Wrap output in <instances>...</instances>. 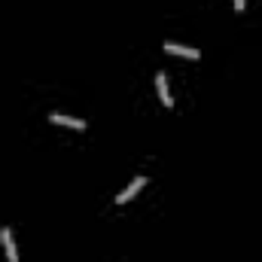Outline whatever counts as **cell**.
Returning a JSON list of instances; mask_svg holds the SVG:
<instances>
[{
    "label": "cell",
    "instance_id": "obj_1",
    "mask_svg": "<svg viewBox=\"0 0 262 262\" xmlns=\"http://www.w3.org/2000/svg\"><path fill=\"white\" fill-rule=\"evenodd\" d=\"M165 52H171V55H180V58H201V52H198L195 46H183V43H165Z\"/></svg>",
    "mask_w": 262,
    "mask_h": 262
},
{
    "label": "cell",
    "instance_id": "obj_2",
    "mask_svg": "<svg viewBox=\"0 0 262 262\" xmlns=\"http://www.w3.org/2000/svg\"><path fill=\"white\" fill-rule=\"evenodd\" d=\"M143 183H146V177H134L128 186H125V189L116 195V204H125V201H131V198H134L137 192H140V189H143Z\"/></svg>",
    "mask_w": 262,
    "mask_h": 262
},
{
    "label": "cell",
    "instance_id": "obj_3",
    "mask_svg": "<svg viewBox=\"0 0 262 262\" xmlns=\"http://www.w3.org/2000/svg\"><path fill=\"white\" fill-rule=\"evenodd\" d=\"M0 241H3L6 259H9V262H18V253H15V241H12V229H9V226H3V229H0Z\"/></svg>",
    "mask_w": 262,
    "mask_h": 262
},
{
    "label": "cell",
    "instance_id": "obj_4",
    "mask_svg": "<svg viewBox=\"0 0 262 262\" xmlns=\"http://www.w3.org/2000/svg\"><path fill=\"white\" fill-rule=\"evenodd\" d=\"M55 125H67V128H76V131H85V119H73V116H64V113H52L49 116Z\"/></svg>",
    "mask_w": 262,
    "mask_h": 262
},
{
    "label": "cell",
    "instance_id": "obj_5",
    "mask_svg": "<svg viewBox=\"0 0 262 262\" xmlns=\"http://www.w3.org/2000/svg\"><path fill=\"white\" fill-rule=\"evenodd\" d=\"M156 89H159L162 104H165V107H171V92H168V76H165V70H159V73H156Z\"/></svg>",
    "mask_w": 262,
    "mask_h": 262
},
{
    "label": "cell",
    "instance_id": "obj_6",
    "mask_svg": "<svg viewBox=\"0 0 262 262\" xmlns=\"http://www.w3.org/2000/svg\"><path fill=\"white\" fill-rule=\"evenodd\" d=\"M232 3H235V12H241V9H244V0H232Z\"/></svg>",
    "mask_w": 262,
    "mask_h": 262
}]
</instances>
